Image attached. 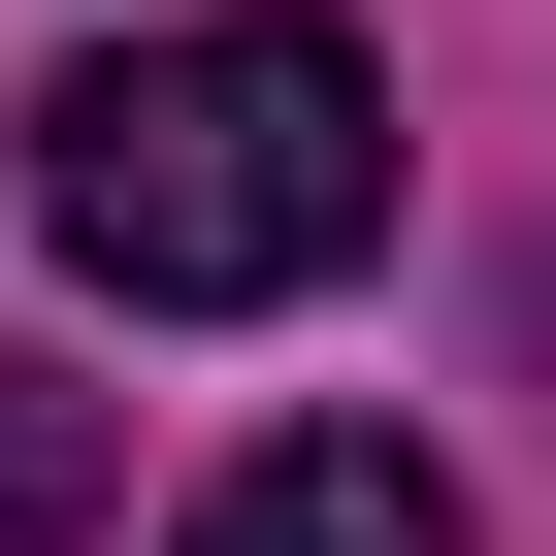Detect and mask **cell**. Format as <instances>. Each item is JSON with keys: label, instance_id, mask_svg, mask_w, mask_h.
Listing matches in <instances>:
<instances>
[{"label": "cell", "instance_id": "6da1fadb", "mask_svg": "<svg viewBox=\"0 0 556 556\" xmlns=\"http://www.w3.org/2000/svg\"><path fill=\"white\" fill-rule=\"evenodd\" d=\"M34 229L99 262L131 328H262V295H328V262L393 229V99H361V34H295V0L99 34L34 99Z\"/></svg>", "mask_w": 556, "mask_h": 556}, {"label": "cell", "instance_id": "7a4b0ae2", "mask_svg": "<svg viewBox=\"0 0 556 556\" xmlns=\"http://www.w3.org/2000/svg\"><path fill=\"white\" fill-rule=\"evenodd\" d=\"M164 556H458V491H426L393 426H262V458H229Z\"/></svg>", "mask_w": 556, "mask_h": 556}, {"label": "cell", "instance_id": "3957f363", "mask_svg": "<svg viewBox=\"0 0 556 556\" xmlns=\"http://www.w3.org/2000/svg\"><path fill=\"white\" fill-rule=\"evenodd\" d=\"M99 491H131V393L0 361V556H99Z\"/></svg>", "mask_w": 556, "mask_h": 556}]
</instances>
